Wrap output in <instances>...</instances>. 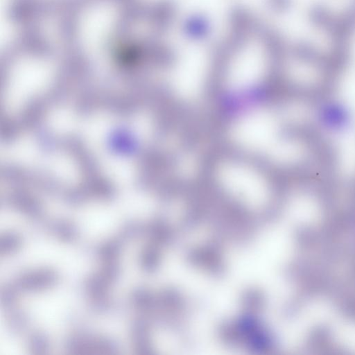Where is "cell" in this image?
Instances as JSON below:
<instances>
[{"mask_svg": "<svg viewBox=\"0 0 355 355\" xmlns=\"http://www.w3.org/2000/svg\"><path fill=\"white\" fill-rule=\"evenodd\" d=\"M69 349L77 354H110L114 347L104 338L78 334L69 343Z\"/></svg>", "mask_w": 355, "mask_h": 355, "instance_id": "cell-1", "label": "cell"}, {"mask_svg": "<svg viewBox=\"0 0 355 355\" xmlns=\"http://www.w3.org/2000/svg\"><path fill=\"white\" fill-rule=\"evenodd\" d=\"M21 245V239L15 234H8L1 239V253L9 254Z\"/></svg>", "mask_w": 355, "mask_h": 355, "instance_id": "cell-2", "label": "cell"}]
</instances>
